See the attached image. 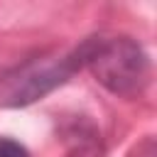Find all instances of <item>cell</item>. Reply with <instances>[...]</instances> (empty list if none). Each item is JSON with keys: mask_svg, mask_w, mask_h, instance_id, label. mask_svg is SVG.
I'll return each instance as SVG.
<instances>
[{"mask_svg": "<svg viewBox=\"0 0 157 157\" xmlns=\"http://www.w3.org/2000/svg\"><path fill=\"white\" fill-rule=\"evenodd\" d=\"M83 69L115 96L132 98L150 81V59L145 49L123 34H98L78 44Z\"/></svg>", "mask_w": 157, "mask_h": 157, "instance_id": "cell-1", "label": "cell"}, {"mask_svg": "<svg viewBox=\"0 0 157 157\" xmlns=\"http://www.w3.org/2000/svg\"><path fill=\"white\" fill-rule=\"evenodd\" d=\"M83 69L81 49H71L59 56H37L29 59L5 76H0V105L2 108H20L29 105L61 83H66L76 71Z\"/></svg>", "mask_w": 157, "mask_h": 157, "instance_id": "cell-2", "label": "cell"}, {"mask_svg": "<svg viewBox=\"0 0 157 157\" xmlns=\"http://www.w3.org/2000/svg\"><path fill=\"white\" fill-rule=\"evenodd\" d=\"M0 157H32V155L22 142L12 137H0Z\"/></svg>", "mask_w": 157, "mask_h": 157, "instance_id": "cell-3", "label": "cell"}]
</instances>
